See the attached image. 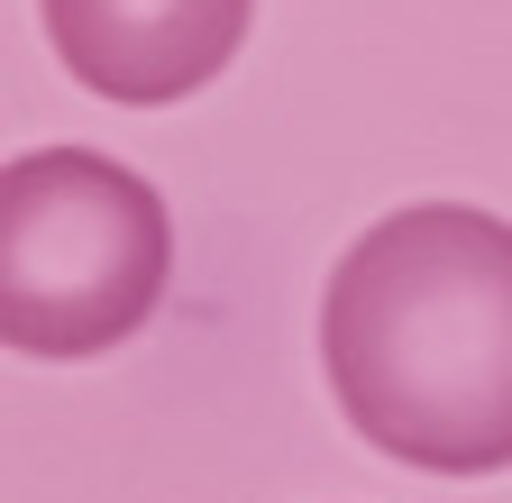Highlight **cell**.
Listing matches in <instances>:
<instances>
[{
	"label": "cell",
	"instance_id": "1",
	"mask_svg": "<svg viewBox=\"0 0 512 503\" xmlns=\"http://www.w3.org/2000/svg\"><path fill=\"white\" fill-rule=\"evenodd\" d=\"M320 375L375 458L421 476L512 467V220L476 202L384 211L320 293Z\"/></svg>",
	"mask_w": 512,
	"mask_h": 503
},
{
	"label": "cell",
	"instance_id": "2",
	"mask_svg": "<svg viewBox=\"0 0 512 503\" xmlns=\"http://www.w3.org/2000/svg\"><path fill=\"white\" fill-rule=\"evenodd\" d=\"M174 284V220L147 174L92 147H37L0 174V339L37 366L110 357Z\"/></svg>",
	"mask_w": 512,
	"mask_h": 503
},
{
	"label": "cell",
	"instance_id": "3",
	"mask_svg": "<svg viewBox=\"0 0 512 503\" xmlns=\"http://www.w3.org/2000/svg\"><path fill=\"white\" fill-rule=\"evenodd\" d=\"M46 46L92 101L165 110L238 65L256 0H37Z\"/></svg>",
	"mask_w": 512,
	"mask_h": 503
}]
</instances>
